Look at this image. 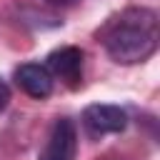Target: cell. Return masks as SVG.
Returning a JSON list of instances; mask_svg holds the SVG:
<instances>
[{"mask_svg":"<svg viewBox=\"0 0 160 160\" xmlns=\"http://www.w3.org/2000/svg\"><path fill=\"white\" fill-rule=\"evenodd\" d=\"M160 20L152 8H125L108 18L98 30V42L120 65L148 60L158 50Z\"/></svg>","mask_w":160,"mask_h":160,"instance_id":"1","label":"cell"},{"mask_svg":"<svg viewBox=\"0 0 160 160\" xmlns=\"http://www.w3.org/2000/svg\"><path fill=\"white\" fill-rule=\"evenodd\" d=\"M78 150V130L75 122L68 118L55 120L50 128V135L45 140V148L40 152V160H72Z\"/></svg>","mask_w":160,"mask_h":160,"instance_id":"3","label":"cell"},{"mask_svg":"<svg viewBox=\"0 0 160 160\" xmlns=\"http://www.w3.org/2000/svg\"><path fill=\"white\" fill-rule=\"evenodd\" d=\"M52 80L55 78L50 75V70L45 65H40V62H22L15 70L18 88L22 92H28L30 98H38V100H42V98H48L52 92Z\"/></svg>","mask_w":160,"mask_h":160,"instance_id":"5","label":"cell"},{"mask_svg":"<svg viewBox=\"0 0 160 160\" xmlns=\"http://www.w3.org/2000/svg\"><path fill=\"white\" fill-rule=\"evenodd\" d=\"M48 2H60V5H68V2H75V0H48Z\"/></svg>","mask_w":160,"mask_h":160,"instance_id":"7","label":"cell"},{"mask_svg":"<svg viewBox=\"0 0 160 160\" xmlns=\"http://www.w3.org/2000/svg\"><path fill=\"white\" fill-rule=\"evenodd\" d=\"M52 78L68 82L70 88H75L82 78V50L75 48V45H65V48H58L48 55V65Z\"/></svg>","mask_w":160,"mask_h":160,"instance_id":"4","label":"cell"},{"mask_svg":"<svg viewBox=\"0 0 160 160\" xmlns=\"http://www.w3.org/2000/svg\"><path fill=\"white\" fill-rule=\"evenodd\" d=\"M82 125L92 138L115 135V132H122L128 128V112L120 105L92 102L82 110Z\"/></svg>","mask_w":160,"mask_h":160,"instance_id":"2","label":"cell"},{"mask_svg":"<svg viewBox=\"0 0 160 160\" xmlns=\"http://www.w3.org/2000/svg\"><path fill=\"white\" fill-rule=\"evenodd\" d=\"M8 102H10V88L5 85V80L0 78V112L8 108Z\"/></svg>","mask_w":160,"mask_h":160,"instance_id":"6","label":"cell"}]
</instances>
